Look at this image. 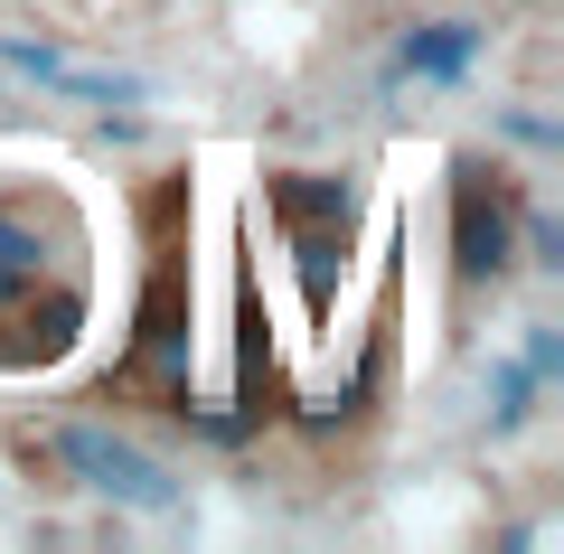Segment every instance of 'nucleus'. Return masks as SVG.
Segmentation results:
<instances>
[{
  "mask_svg": "<svg viewBox=\"0 0 564 554\" xmlns=\"http://www.w3.org/2000/svg\"><path fill=\"white\" fill-rule=\"evenodd\" d=\"M151 282H141V319H132V377L161 404H188V357H198V301H188V245L170 236V198L151 207Z\"/></svg>",
  "mask_w": 564,
  "mask_h": 554,
  "instance_id": "1",
  "label": "nucleus"
},
{
  "mask_svg": "<svg viewBox=\"0 0 564 554\" xmlns=\"http://www.w3.org/2000/svg\"><path fill=\"white\" fill-rule=\"evenodd\" d=\"M282 245H292V282H302L311 319H329L348 263H358V217H282Z\"/></svg>",
  "mask_w": 564,
  "mask_h": 554,
  "instance_id": "5",
  "label": "nucleus"
},
{
  "mask_svg": "<svg viewBox=\"0 0 564 554\" xmlns=\"http://www.w3.org/2000/svg\"><path fill=\"white\" fill-rule=\"evenodd\" d=\"M47 460H66V470H76L95 498H113V508H141V517L180 508V479L141 452V442L104 433V423H57V433H47Z\"/></svg>",
  "mask_w": 564,
  "mask_h": 554,
  "instance_id": "4",
  "label": "nucleus"
},
{
  "mask_svg": "<svg viewBox=\"0 0 564 554\" xmlns=\"http://www.w3.org/2000/svg\"><path fill=\"white\" fill-rule=\"evenodd\" d=\"M0 66H10V76H29V85H47V95H76V104H141V95H151L141 76L76 66V57H57V47H29V39H0Z\"/></svg>",
  "mask_w": 564,
  "mask_h": 554,
  "instance_id": "6",
  "label": "nucleus"
},
{
  "mask_svg": "<svg viewBox=\"0 0 564 554\" xmlns=\"http://www.w3.org/2000/svg\"><path fill=\"white\" fill-rule=\"evenodd\" d=\"M470 57H480V29H470V20H443V29H414V39L395 47L386 76H433V85H452Z\"/></svg>",
  "mask_w": 564,
  "mask_h": 554,
  "instance_id": "7",
  "label": "nucleus"
},
{
  "mask_svg": "<svg viewBox=\"0 0 564 554\" xmlns=\"http://www.w3.org/2000/svg\"><path fill=\"white\" fill-rule=\"evenodd\" d=\"M47 282H85V226L57 188H0V319Z\"/></svg>",
  "mask_w": 564,
  "mask_h": 554,
  "instance_id": "2",
  "label": "nucleus"
},
{
  "mask_svg": "<svg viewBox=\"0 0 564 554\" xmlns=\"http://www.w3.org/2000/svg\"><path fill=\"white\" fill-rule=\"evenodd\" d=\"M518 273V198L489 160H462L452 170V282L480 292V282Z\"/></svg>",
  "mask_w": 564,
  "mask_h": 554,
  "instance_id": "3",
  "label": "nucleus"
}]
</instances>
